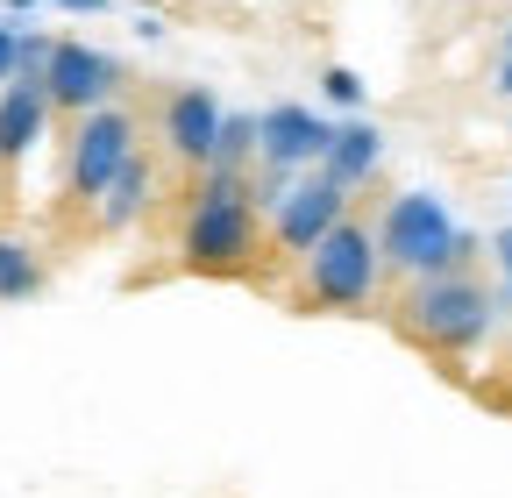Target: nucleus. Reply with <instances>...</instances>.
Here are the masks:
<instances>
[{
    "label": "nucleus",
    "mask_w": 512,
    "mask_h": 498,
    "mask_svg": "<svg viewBox=\"0 0 512 498\" xmlns=\"http://www.w3.org/2000/svg\"><path fill=\"white\" fill-rule=\"evenodd\" d=\"M491 257H498V278H505V299H512V228L491 242Z\"/></svg>",
    "instance_id": "18"
},
{
    "label": "nucleus",
    "mask_w": 512,
    "mask_h": 498,
    "mask_svg": "<svg viewBox=\"0 0 512 498\" xmlns=\"http://www.w3.org/2000/svg\"><path fill=\"white\" fill-rule=\"evenodd\" d=\"M0 8H8V15H29V8H43V0H0Z\"/></svg>",
    "instance_id": "21"
},
{
    "label": "nucleus",
    "mask_w": 512,
    "mask_h": 498,
    "mask_svg": "<svg viewBox=\"0 0 512 498\" xmlns=\"http://www.w3.org/2000/svg\"><path fill=\"white\" fill-rule=\"evenodd\" d=\"M505 57H512V36H505Z\"/></svg>",
    "instance_id": "22"
},
{
    "label": "nucleus",
    "mask_w": 512,
    "mask_h": 498,
    "mask_svg": "<svg viewBox=\"0 0 512 498\" xmlns=\"http://www.w3.org/2000/svg\"><path fill=\"white\" fill-rule=\"evenodd\" d=\"M491 86H498V93L512 100V57H505V65H498V79H491Z\"/></svg>",
    "instance_id": "20"
},
{
    "label": "nucleus",
    "mask_w": 512,
    "mask_h": 498,
    "mask_svg": "<svg viewBox=\"0 0 512 498\" xmlns=\"http://www.w3.org/2000/svg\"><path fill=\"white\" fill-rule=\"evenodd\" d=\"M121 57L79 43V36H57L50 43V65H43V93H50V114H93V107H114L121 93Z\"/></svg>",
    "instance_id": "6"
},
{
    "label": "nucleus",
    "mask_w": 512,
    "mask_h": 498,
    "mask_svg": "<svg viewBox=\"0 0 512 498\" xmlns=\"http://www.w3.org/2000/svg\"><path fill=\"white\" fill-rule=\"evenodd\" d=\"M207 164H221V171H249L256 164V114H221V136H214V157Z\"/></svg>",
    "instance_id": "14"
},
{
    "label": "nucleus",
    "mask_w": 512,
    "mask_h": 498,
    "mask_svg": "<svg viewBox=\"0 0 512 498\" xmlns=\"http://www.w3.org/2000/svg\"><path fill=\"white\" fill-rule=\"evenodd\" d=\"M320 93H328L335 107H349V114L363 107V79H356L349 65H328V72H320Z\"/></svg>",
    "instance_id": "15"
},
{
    "label": "nucleus",
    "mask_w": 512,
    "mask_h": 498,
    "mask_svg": "<svg viewBox=\"0 0 512 498\" xmlns=\"http://www.w3.org/2000/svg\"><path fill=\"white\" fill-rule=\"evenodd\" d=\"M15 72H22V15L0 22V86H8Z\"/></svg>",
    "instance_id": "16"
},
{
    "label": "nucleus",
    "mask_w": 512,
    "mask_h": 498,
    "mask_svg": "<svg viewBox=\"0 0 512 498\" xmlns=\"http://www.w3.org/2000/svg\"><path fill=\"white\" fill-rule=\"evenodd\" d=\"M43 292V257L29 242L0 235V299H36Z\"/></svg>",
    "instance_id": "13"
},
{
    "label": "nucleus",
    "mask_w": 512,
    "mask_h": 498,
    "mask_svg": "<svg viewBox=\"0 0 512 498\" xmlns=\"http://www.w3.org/2000/svg\"><path fill=\"white\" fill-rule=\"evenodd\" d=\"M50 43H57V36L22 29V72H15V79H43V65H50Z\"/></svg>",
    "instance_id": "17"
},
{
    "label": "nucleus",
    "mask_w": 512,
    "mask_h": 498,
    "mask_svg": "<svg viewBox=\"0 0 512 498\" xmlns=\"http://www.w3.org/2000/svg\"><path fill=\"white\" fill-rule=\"evenodd\" d=\"M477 235L456 228V214H448L434 193H399L392 207H384L377 221V257L392 264L399 278H441V271H470L477 264Z\"/></svg>",
    "instance_id": "3"
},
{
    "label": "nucleus",
    "mask_w": 512,
    "mask_h": 498,
    "mask_svg": "<svg viewBox=\"0 0 512 498\" xmlns=\"http://www.w3.org/2000/svg\"><path fill=\"white\" fill-rule=\"evenodd\" d=\"M43 8H64V15H107L114 0H43Z\"/></svg>",
    "instance_id": "19"
},
{
    "label": "nucleus",
    "mask_w": 512,
    "mask_h": 498,
    "mask_svg": "<svg viewBox=\"0 0 512 498\" xmlns=\"http://www.w3.org/2000/svg\"><path fill=\"white\" fill-rule=\"evenodd\" d=\"M43 129H50L43 79H8V86H0V178L22 171V157L43 143Z\"/></svg>",
    "instance_id": "10"
},
{
    "label": "nucleus",
    "mask_w": 512,
    "mask_h": 498,
    "mask_svg": "<svg viewBox=\"0 0 512 498\" xmlns=\"http://www.w3.org/2000/svg\"><path fill=\"white\" fill-rule=\"evenodd\" d=\"M377 278H384L377 228L342 214L306 249V314H363V306L377 299Z\"/></svg>",
    "instance_id": "4"
},
{
    "label": "nucleus",
    "mask_w": 512,
    "mask_h": 498,
    "mask_svg": "<svg viewBox=\"0 0 512 498\" xmlns=\"http://www.w3.org/2000/svg\"><path fill=\"white\" fill-rule=\"evenodd\" d=\"M377 164H384V129L363 121V114H349V121H335V136H328V150H320L313 171H328L342 193H356V185L377 178Z\"/></svg>",
    "instance_id": "11"
},
{
    "label": "nucleus",
    "mask_w": 512,
    "mask_h": 498,
    "mask_svg": "<svg viewBox=\"0 0 512 498\" xmlns=\"http://www.w3.org/2000/svg\"><path fill=\"white\" fill-rule=\"evenodd\" d=\"M498 328V292H484L470 271H441V278H413L399 292V335L441 363L470 356L484 335Z\"/></svg>",
    "instance_id": "2"
},
{
    "label": "nucleus",
    "mask_w": 512,
    "mask_h": 498,
    "mask_svg": "<svg viewBox=\"0 0 512 498\" xmlns=\"http://www.w3.org/2000/svg\"><path fill=\"white\" fill-rule=\"evenodd\" d=\"M342 214H349V193H342L328 171H306V178H292L285 193H278V207L264 214V228H271L278 257H306V249L328 235Z\"/></svg>",
    "instance_id": "7"
},
{
    "label": "nucleus",
    "mask_w": 512,
    "mask_h": 498,
    "mask_svg": "<svg viewBox=\"0 0 512 498\" xmlns=\"http://www.w3.org/2000/svg\"><path fill=\"white\" fill-rule=\"evenodd\" d=\"M335 136V121H320L313 107H271V114H256V164H278V171H306L320 164V150H328Z\"/></svg>",
    "instance_id": "8"
},
{
    "label": "nucleus",
    "mask_w": 512,
    "mask_h": 498,
    "mask_svg": "<svg viewBox=\"0 0 512 498\" xmlns=\"http://www.w3.org/2000/svg\"><path fill=\"white\" fill-rule=\"evenodd\" d=\"M136 136L143 129H136V114H128V107L79 114V129L64 136V143H72V150H64V200H72V207H100V193L114 185V171L143 150Z\"/></svg>",
    "instance_id": "5"
},
{
    "label": "nucleus",
    "mask_w": 512,
    "mask_h": 498,
    "mask_svg": "<svg viewBox=\"0 0 512 498\" xmlns=\"http://www.w3.org/2000/svg\"><path fill=\"white\" fill-rule=\"evenodd\" d=\"M264 249H271V228H264V207L249 200V171L207 164L200 178L185 185V235H178L185 271L249 278Z\"/></svg>",
    "instance_id": "1"
},
{
    "label": "nucleus",
    "mask_w": 512,
    "mask_h": 498,
    "mask_svg": "<svg viewBox=\"0 0 512 498\" xmlns=\"http://www.w3.org/2000/svg\"><path fill=\"white\" fill-rule=\"evenodd\" d=\"M157 207V171H150V157L136 150V157H128L121 171H114V185H107V193H100V207H93V228H136L143 214Z\"/></svg>",
    "instance_id": "12"
},
{
    "label": "nucleus",
    "mask_w": 512,
    "mask_h": 498,
    "mask_svg": "<svg viewBox=\"0 0 512 498\" xmlns=\"http://www.w3.org/2000/svg\"><path fill=\"white\" fill-rule=\"evenodd\" d=\"M221 100L207 93V86H185V93H164V121H157V136H164V150L185 164V171H200L207 157H214V136H221Z\"/></svg>",
    "instance_id": "9"
}]
</instances>
